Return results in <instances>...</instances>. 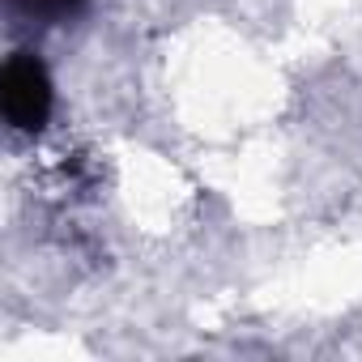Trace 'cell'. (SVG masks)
Listing matches in <instances>:
<instances>
[{
  "instance_id": "cell-2",
  "label": "cell",
  "mask_w": 362,
  "mask_h": 362,
  "mask_svg": "<svg viewBox=\"0 0 362 362\" xmlns=\"http://www.w3.org/2000/svg\"><path fill=\"white\" fill-rule=\"evenodd\" d=\"M90 9V0H9V13L22 26H69Z\"/></svg>"
},
{
  "instance_id": "cell-1",
  "label": "cell",
  "mask_w": 362,
  "mask_h": 362,
  "mask_svg": "<svg viewBox=\"0 0 362 362\" xmlns=\"http://www.w3.org/2000/svg\"><path fill=\"white\" fill-rule=\"evenodd\" d=\"M0 111L13 132H43L52 119V77L35 52H13L0 73Z\"/></svg>"
}]
</instances>
